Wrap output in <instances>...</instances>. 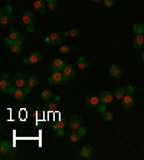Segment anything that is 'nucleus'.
Here are the masks:
<instances>
[{
  "label": "nucleus",
  "instance_id": "obj_1",
  "mask_svg": "<svg viewBox=\"0 0 144 160\" xmlns=\"http://www.w3.org/2000/svg\"><path fill=\"white\" fill-rule=\"evenodd\" d=\"M64 80H65V77H64L62 71H53V72L49 75V78H48L51 85H61V84L64 82Z\"/></svg>",
  "mask_w": 144,
  "mask_h": 160
},
{
  "label": "nucleus",
  "instance_id": "obj_2",
  "mask_svg": "<svg viewBox=\"0 0 144 160\" xmlns=\"http://www.w3.org/2000/svg\"><path fill=\"white\" fill-rule=\"evenodd\" d=\"M27 78L25 74H22V72H19V74H16L13 77V84H14V87L16 88H23V87H26L27 85Z\"/></svg>",
  "mask_w": 144,
  "mask_h": 160
},
{
  "label": "nucleus",
  "instance_id": "obj_3",
  "mask_svg": "<svg viewBox=\"0 0 144 160\" xmlns=\"http://www.w3.org/2000/svg\"><path fill=\"white\" fill-rule=\"evenodd\" d=\"M81 126H82V118H81V115H78V114H74L71 118L68 120V127L71 130H78Z\"/></svg>",
  "mask_w": 144,
  "mask_h": 160
},
{
  "label": "nucleus",
  "instance_id": "obj_4",
  "mask_svg": "<svg viewBox=\"0 0 144 160\" xmlns=\"http://www.w3.org/2000/svg\"><path fill=\"white\" fill-rule=\"evenodd\" d=\"M62 74H64V77H65V80H72V78H75V69L71 67V65H66L64 69H62Z\"/></svg>",
  "mask_w": 144,
  "mask_h": 160
},
{
  "label": "nucleus",
  "instance_id": "obj_5",
  "mask_svg": "<svg viewBox=\"0 0 144 160\" xmlns=\"http://www.w3.org/2000/svg\"><path fill=\"white\" fill-rule=\"evenodd\" d=\"M134 104H136V100H134L133 95L125 94L124 97H123V107H124V108H131Z\"/></svg>",
  "mask_w": 144,
  "mask_h": 160
},
{
  "label": "nucleus",
  "instance_id": "obj_6",
  "mask_svg": "<svg viewBox=\"0 0 144 160\" xmlns=\"http://www.w3.org/2000/svg\"><path fill=\"white\" fill-rule=\"evenodd\" d=\"M99 97H97V95H88L85 98V104L88 107H97L99 104Z\"/></svg>",
  "mask_w": 144,
  "mask_h": 160
},
{
  "label": "nucleus",
  "instance_id": "obj_7",
  "mask_svg": "<svg viewBox=\"0 0 144 160\" xmlns=\"http://www.w3.org/2000/svg\"><path fill=\"white\" fill-rule=\"evenodd\" d=\"M65 67H66L65 62H64L62 59H59V58L51 62V68H52L53 71H62V69H64Z\"/></svg>",
  "mask_w": 144,
  "mask_h": 160
},
{
  "label": "nucleus",
  "instance_id": "obj_8",
  "mask_svg": "<svg viewBox=\"0 0 144 160\" xmlns=\"http://www.w3.org/2000/svg\"><path fill=\"white\" fill-rule=\"evenodd\" d=\"M99 100L104 104H110V102H112V94L110 91H102L99 94Z\"/></svg>",
  "mask_w": 144,
  "mask_h": 160
},
{
  "label": "nucleus",
  "instance_id": "obj_9",
  "mask_svg": "<svg viewBox=\"0 0 144 160\" xmlns=\"http://www.w3.org/2000/svg\"><path fill=\"white\" fill-rule=\"evenodd\" d=\"M108 72H110V75H111L112 78H121V77H123V71H121V69H120V68L117 67V65H111V67H110V71H108Z\"/></svg>",
  "mask_w": 144,
  "mask_h": 160
},
{
  "label": "nucleus",
  "instance_id": "obj_10",
  "mask_svg": "<svg viewBox=\"0 0 144 160\" xmlns=\"http://www.w3.org/2000/svg\"><path fill=\"white\" fill-rule=\"evenodd\" d=\"M22 20H23V23H25V25H32L33 20H35V16H33L32 12H29V10H27V12H25V13H23Z\"/></svg>",
  "mask_w": 144,
  "mask_h": 160
},
{
  "label": "nucleus",
  "instance_id": "obj_11",
  "mask_svg": "<svg viewBox=\"0 0 144 160\" xmlns=\"http://www.w3.org/2000/svg\"><path fill=\"white\" fill-rule=\"evenodd\" d=\"M39 84H40V78L38 75H30V77H29V80H27V85H29V87L35 88V87H38Z\"/></svg>",
  "mask_w": 144,
  "mask_h": 160
},
{
  "label": "nucleus",
  "instance_id": "obj_12",
  "mask_svg": "<svg viewBox=\"0 0 144 160\" xmlns=\"http://www.w3.org/2000/svg\"><path fill=\"white\" fill-rule=\"evenodd\" d=\"M79 152H81V154H82L84 159H88V157H91L92 156V147L89 146V144H85Z\"/></svg>",
  "mask_w": 144,
  "mask_h": 160
},
{
  "label": "nucleus",
  "instance_id": "obj_13",
  "mask_svg": "<svg viewBox=\"0 0 144 160\" xmlns=\"http://www.w3.org/2000/svg\"><path fill=\"white\" fill-rule=\"evenodd\" d=\"M143 42H144L143 35H136L134 39H133V46L136 48V49H140V48L143 46Z\"/></svg>",
  "mask_w": 144,
  "mask_h": 160
},
{
  "label": "nucleus",
  "instance_id": "obj_14",
  "mask_svg": "<svg viewBox=\"0 0 144 160\" xmlns=\"http://www.w3.org/2000/svg\"><path fill=\"white\" fill-rule=\"evenodd\" d=\"M29 59H30V64H38L40 59H42V53L39 51H33L30 55H29Z\"/></svg>",
  "mask_w": 144,
  "mask_h": 160
},
{
  "label": "nucleus",
  "instance_id": "obj_15",
  "mask_svg": "<svg viewBox=\"0 0 144 160\" xmlns=\"http://www.w3.org/2000/svg\"><path fill=\"white\" fill-rule=\"evenodd\" d=\"M9 49H10V52L12 53H19L20 51H22V40H14L13 45H10L9 46Z\"/></svg>",
  "mask_w": 144,
  "mask_h": 160
},
{
  "label": "nucleus",
  "instance_id": "obj_16",
  "mask_svg": "<svg viewBox=\"0 0 144 160\" xmlns=\"http://www.w3.org/2000/svg\"><path fill=\"white\" fill-rule=\"evenodd\" d=\"M12 150V146H10V143L6 140H3L2 143H0V152H2V154H6L9 153Z\"/></svg>",
  "mask_w": 144,
  "mask_h": 160
},
{
  "label": "nucleus",
  "instance_id": "obj_17",
  "mask_svg": "<svg viewBox=\"0 0 144 160\" xmlns=\"http://www.w3.org/2000/svg\"><path fill=\"white\" fill-rule=\"evenodd\" d=\"M26 95H27V94H26V91H25V88H16L13 97L16 98V100H23Z\"/></svg>",
  "mask_w": 144,
  "mask_h": 160
},
{
  "label": "nucleus",
  "instance_id": "obj_18",
  "mask_svg": "<svg viewBox=\"0 0 144 160\" xmlns=\"http://www.w3.org/2000/svg\"><path fill=\"white\" fill-rule=\"evenodd\" d=\"M45 7H46V2H45V0H36V2L33 3V9H35V10H38V12H42Z\"/></svg>",
  "mask_w": 144,
  "mask_h": 160
},
{
  "label": "nucleus",
  "instance_id": "obj_19",
  "mask_svg": "<svg viewBox=\"0 0 144 160\" xmlns=\"http://www.w3.org/2000/svg\"><path fill=\"white\" fill-rule=\"evenodd\" d=\"M89 67V61L86 59V58H79L78 59V68L79 69H86V68Z\"/></svg>",
  "mask_w": 144,
  "mask_h": 160
},
{
  "label": "nucleus",
  "instance_id": "obj_20",
  "mask_svg": "<svg viewBox=\"0 0 144 160\" xmlns=\"http://www.w3.org/2000/svg\"><path fill=\"white\" fill-rule=\"evenodd\" d=\"M61 40H62V35H59V33H52L51 35V43H53V45H59Z\"/></svg>",
  "mask_w": 144,
  "mask_h": 160
},
{
  "label": "nucleus",
  "instance_id": "obj_21",
  "mask_svg": "<svg viewBox=\"0 0 144 160\" xmlns=\"http://www.w3.org/2000/svg\"><path fill=\"white\" fill-rule=\"evenodd\" d=\"M46 2V7L49 9V10H56L58 9V3H56V0H45Z\"/></svg>",
  "mask_w": 144,
  "mask_h": 160
},
{
  "label": "nucleus",
  "instance_id": "obj_22",
  "mask_svg": "<svg viewBox=\"0 0 144 160\" xmlns=\"http://www.w3.org/2000/svg\"><path fill=\"white\" fill-rule=\"evenodd\" d=\"M124 95H125L124 88H115V89H114V97H115V98L123 100V97H124Z\"/></svg>",
  "mask_w": 144,
  "mask_h": 160
},
{
  "label": "nucleus",
  "instance_id": "obj_23",
  "mask_svg": "<svg viewBox=\"0 0 144 160\" xmlns=\"http://www.w3.org/2000/svg\"><path fill=\"white\" fill-rule=\"evenodd\" d=\"M101 117H102V120H104L105 123H111V121L114 120V115H112V113H108V111L102 113V114H101Z\"/></svg>",
  "mask_w": 144,
  "mask_h": 160
},
{
  "label": "nucleus",
  "instance_id": "obj_24",
  "mask_svg": "<svg viewBox=\"0 0 144 160\" xmlns=\"http://www.w3.org/2000/svg\"><path fill=\"white\" fill-rule=\"evenodd\" d=\"M133 30H134V33H136V35H143L144 26L141 25V23H136V25L133 26Z\"/></svg>",
  "mask_w": 144,
  "mask_h": 160
},
{
  "label": "nucleus",
  "instance_id": "obj_25",
  "mask_svg": "<svg viewBox=\"0 0 144 160\" xmlns=\"http://www.w3.org/2000/svg\"><path fill=\"white\" fill-rule=\"evenodd\" d=\"M9 36H10L13 40H19V39L22 40V36H20V33H19V30H17V29H12V30H10V33H9Z\"/></svg>",
  "mask_w": 144,
  "mask_h": 160
},
{
  "label": "nucleus",
  "instance_id": "obj_26",
  "mask_svg": "<svg viewBox=\"0 0 144 160\" xmlns=\"http://www.w3.org/2000/svg\"><path fill=\"white\" fill-rule=\"evenodd\" d=\"M10 85H12L10 81H0V89H2L3 93H7V89L10 88Z\"/></svg>",
  "mask_w": 144,
  "mask_h": 160
},
{
  "label": "nucleus",
  "instance_id": "obj_27",
  "mask_svg": "<svg viewBox=\"0 0 144 160\" xmlns=\"http://www.w3.org/2000/svg\"><path fill=\"white\" fill-rule=\"evenodd\" d=\"M10 23V17L7 14H0V25L2 26H7Z\"/></svg>",
  "mask_w": 144,
  "mask_h": 160
},
{
  "label": "nucleus",
  "instance_id": "obj_28",
  "mask_svg": "<svg viewBox=\"0 0 144 160\" xmlns=\"http://www.w3.org/2000/svg\"><path fill=\"white\" fill-rule=\"evenodd\" d=\"M40 97H42V100L49 101L51 98H52V93H51L49 89H45V91H42V93H40Z\"/></svg>",
  "mask_w": 144,
  "mask_h": 160
},
{
  "label": "nucleus",
  "instance_id": "obj_29",
  "mask_svg": "<svg viewBox=\"0 0 144 160\" xmlns=\"http://www.w3.org/2000/svg\"><path fill=\"white\" fill-rule=\"evenodd\" d=\"M66 126V121H58V123H55L53 124V131H56V130H59V128H65Z\"/></svg>",
  "mask_w": 144,
  "mask_h": 160
},
{
  "label": "nucleus",
  "instance_id": "obj_30",
  "mask_svg": "<svg viewBox=\"0 0 144 160\" xmlns=\"http://www.w3.org/2000/svg\"><path fill=\"white\" fill-rule=\"evenodd\" d=\"M69 139H71V141H78L79 139H81V136L78 134V131H77V130H72L71 136H69Z\"/></svg>",
  "mask_w": 144,
  "mask_h": 160
},
{
  "label": "nucleus",
  "instance_id": "obj_31",
  "mask_svg": "<svg viewBox=\"0 0 144 160\" xmlns=\"http://www.w3.org/2000/svg\"><path fill=\"white\" fill-rule=\"evenodd\" d=\"M13 157H16V152L14 150H10L6 154H2V159H13Z\"/></svg>",
  "mask_w": 144,
  "mask_h": 160
},
{
  "label": "nucleus",
  "instance_id": "obj_32",
  "mask_svg": "<svg viewBox=\"0 0 144 160\" xmlns=\"http://www.w3.org/2000/svg\"><path fill=\"white\" fill-rule=\"evenodd\" d=\"M64 136H65V128H59V130L55 131V137H56V139H61V137H64Z\"/></svg>",
  "mask_w": 144,
  "mask_h": 160
},
{
  "label": "nucleus",
  "instance_id": "obj_33",
  "mask_svg": "<svg viewBox=\"0 0 144 160\" xmlns=\"http://www.w3.org/2000/svg\"><path fill=\"white\" fill-rule=\"evenodd\" d=\"M69 36H72V38H79V36H81V32H79L78 29H72V30H69Z\"/></svg>",
  "mask_w": 144,
  "mask_h": 160
},
{
  "label": "nucleus",
  "instance_id": "obj_34",
  "mask_svg": "<svg viewBox=\"0 0 144 160\" xmlns=\"http://www.w3.org/2000/svg\"><path fill=\"white\" fill-rule=\"evenodd\" d=\"M105 105H107V104H104V102H101V104H98V105H97V110H98L99 114H102V113H105V111H107Z\"/></svg>",
  "mask_w": 144,
  "mask_h": 160
},
{
  "label": "nucleus",
  "instance_id": "obj_35",
  "mask_svg": "<svg viewBox=\"0 0 144 160\" xmlns=\"http://www.w3.org/2000/svg\"><path fill=\"white\" fill-rule=\"evenodd\" d=\"M10 13H12V7L10 6H6L2 9V14H7V16H10Z\"/></svg>",
  "mask_w": 144,
  "mask_h": 160
},
{
  "label": "nucleus",
  "instance_id": "obj_36",
  "mask_svg": "<svg viewBox=\"0 0 144 160\" xmlns=\"http://www.w3.org/2000/svg\"><path fill=\"white\" fill-rule=\"evenodd\" d=\"M125 94H128V95H133V93H134V87H131V85H128V87L124 88Z\"/></svg>",
  "mask_w": 144,
  "mask_h": 160
},
{
  "label": "nucleus",
  "instance_id": "obj_37",
  "mask_svg": "<svg viewBox=\"0 0 144 160\" xmlns=\"http://www.w3.org/2000/svg\"><path fill=\"white\" fill-rule=\"evenodd\" d=\"M77 131H78V134H79V136H81V137H84V136H85V134H86V130H85V128H84V127H82V126L79 127V128H78V130H77Z\"/></svg>",
  "mask_w": 144,
  "mask_h": 160
},
{
  "label": "nucleus",
  "instance_id": "obj_38",
  "mask_svg": "<svg viewBox=\"0 0 144 160\" xmlns=\"http://www.w3.org/2000/svg\"><path fill=\"white\" fill-rule=\"evenodd\" d=\"M0 81H10V77H9V74H7V72H3V74H2V77H0Z\"/></svg>",
  "mask_w": 144,
  "mask_h": 160
},
{
  "label": "nucleus",
  "instance_id": "obj_39",
  "mask_svg": "<svg viewBox=\"0 0 144 160\" xmlns=\"http://www.w3.org/2000/svg\"><path fill=\"white\" fill-rule=\"evenodd\" d=\"M102 3H104L107 7H112V6H114V0H102Z\"/></svg>",
  "mask_w": 144,
  "mask_h": 160
},
{
  "label": "nucleus",
  "instance_id": "obj_40",
  "mask_svg": "<svg viewBox=\"0 0 144 160\" xmlns=\"http://www.w3.org/2000/svg\"><path fill=\"white\" fill-rule=\"evenodd\" d=\"M48 110L53 113V111L56 110V105H55V102H48Z\"/></svg>",
  "mask_w": 144,
  "mask_h": 160
},
{
  "label": "nucleus",
  "instance_id": "obj_41",
  "mask_svg": "<svg viewBox=\"0 0 144 160\" xmlns=\"http://www.w3.org/2000/svg\"><path fill=\"white\" fill-rule=\"evenodd\" d=\"M5 42H6V45H7V46H10V45H13V42H14V40L12 39L10 36H7L6 39H5Z\"/></svg>",
  "mask_w": 144,
  "mask_h": 160
},
{
  "label": "nucleus",
  "instance_id": "obj_42",
  "mask_svg": "<svg viewBox=\"0 0 144 160\" xmlns=\"http://www.w3.org/2000/svg\"><path fill=\"white\" fill-rule=\"evenodd\" d=\"M14 91H16V88L13 85H10V88L7 89V94H10V95H14Z\"/></svg>",
  "mask_w": 144,
  "mask_h": 160
},
{
  "label": "nucleus",
  "instance_id": "obj_43",
  "mask_svg": "<svg viewBox=\"0 0 144 160\" xmlns=\"http://www.w3.org/2000/svg\"><path fill=\"white\" fill-rule=\"evenodd\" d=\"M69 52V48L68 46H61V53H68Z\"/></svg>",
  "mask_w": 144,
  "mask_h": 160
},
{
  "label": "nucleus",
  "instance_id": "obj_44",
  "mask_svg": "<svg viewBox=\"0 0 144 160\" xmlns=\"http://www.w3.org/2000/svg\"><path fill=\"white\" fill-rule=\"evenodd\" d=\"M33 29H35L33 25H26V30H27V32H33Z\"/></svg>",
  "mask_w": 144,
  "mask_h": 160
},
{
  "label": "nucleus",
  "instance_id": "obj_45",
  "mask_svg": "<svg viewBox=\"0 0 144 160\" xmlns=\"http://www.w3.org/2000/svg\"><path fill=\"white\" fill-rule=\"evenodd\" d=\"M22 64H23V65H29V64H30V59H29V58H25V59L22 61Z\"/></svg>",
  "mask_w": 144,
  "mask_h": 160
},
{
  "label": "nucleus",
  "instance_id": "obj_46",
  "mask_svg": "<svg viewBox=\"0 0 144 160\" xmlns=\"http://www.w3.org/2000/svg\"><path fill=\"white\" fill-rule=\"evenodd\" d=\"M75 157H77V159H81V157H82V154H81V152H78V153H75Z\"/></svg>",
  "mask_w": 144,
  "mask_h": 160
},
{
  "label": "nucleus",
  "instance_id": "obj_47",
  "mask_svg": "<svg viewBox=\"0 0 144 160\" xmlns=\"http://www.w3.org/2000/svg\"><path fill=\"white\" fill-rule=\"evenodd\" d=\"M61 101V97L59 95H55V102H59Z\"/></svg>",
  "mask_w": 144,
  "mask_h": 160
},
{
  "label": "nucleus",
  "instance_id": "obj_48",
  "mask_svg": "<svg viewBox=\"0 0 144 160\" xmlns=\"http://www.w3.org/2000/svg\"><path fill=\"white\" fill-rule=\"evenodd\" d=\"M62 36H69V32H68V30H65V32H62Z\"/></svg>",
  "mask_w": 144,
  "mask_h": 160
},
{
  "label": "nucleus",
  "instance_id": "obj_49",
  "mask_svg": "<svg viewBox=\"0 0 144 160\" xmlns=\"http://www.w3.org/2000/svg\"><path fill=\"white\" fill-rule=\"evenodd\" d=\"M45 40H46V43H51V36H48Z\"/></svg>",
  "mask_w": 144,
  "mask_h": 160
},
{
  "label": "nucleus",
  "instance_id": "obj_50",
  "mask_svg": "<svg viewBox=\"0 0 144 160\" xmlns=\"http://www.w3.org/2000/svg\"><path fill=\"white\" fill-rule=\"evenodd\" d=\"M141 61H143V64H144V52H143V55H141Z\"/></svg>",
  "mask_w": 144,
  "mask_h": 160
},
{
  "label": "nucleus",
  "instance_id": "obj_51",
  "mask_svg": "<svg viewBox=\"0 0 144 160\" xmlns=\"http://www.w3.org/2000/svg\"><path fill=\"white\" fill-rule=\"evenodd\" d=\"M92 2H101V0H92Z\"/></svg>",
  "mask_w": 144,
  "mask_h": 160
}]
</instances>
